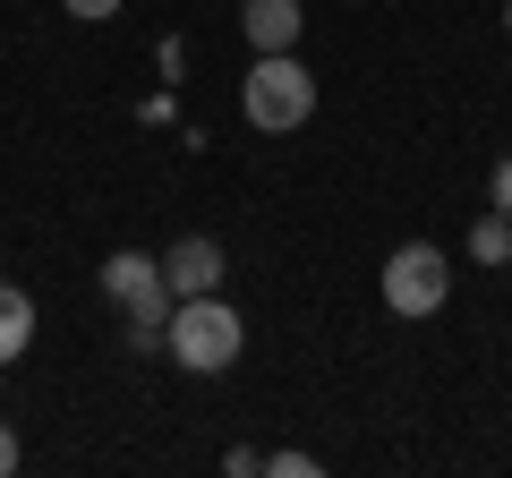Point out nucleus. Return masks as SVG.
<instances>
[{
    "instance_id": "obj_1",
    "label": "nucleus",
    "mask_w": 512,
    "mask_h": 478,
    "mask_svg": "<svg viewBox=\"0 0 512 478\" xmlns=\"http://www.w3.org/2000/svg\"><path fill=\"white\" fill-rule=\"evenodd\" d=\"M239 342H248V325H239V308H231V299H214V291L180 299L171 325H163V359H180L188 376H222L239 359Z\"/></svg>"
},
{
    "instance_id": "obj_2",
    "label": "nucleus",
    "mask_w": 512,
    "mask_h": 478,
    "mask_svg": "<svg viewBox=\"0 0 512 478\" xmlns=\"http://www.w3.org/2000/svg\"><path fill=\"white\" fill-rule=\"evenodd\" d=\"M239 111H248V129L291 137V129H308V120H316V77L299 69L291 52H256L248 86H239Z\"/></svg>"
},
{
    "instance_id": "obj_3",
    "label": "nucleus",
    "mask_w": 512,
    "mask_h": 478,
    "mask_svg": "<svg viewBox=\"0 0 512 478\" xmlns=\"http://www.w3.org/2000/svg\"><path fill=\"white\" fill-rule=\"evenodd\" d=\"M444 299H453V257H444L436 239H402L384 257V308L393 316H436Z\"/></svg>"
},
{
    "instance_id": "obj_4",
    "label": "nucleus",
    "mask_w": 512,
    "mask_h": 478,
    "mask_svg": "<svg viewBox=\"0 0 512 478\" xmlns=\"http://www.w3.org/2000/svg\"><path fill=\"white\" fill-rule=\"evenodd\" d=\"M239 26H248L256 52H299V26H308V9H299V0H239Z\"/></svg>"
},
{
    "instance_id": "obj_5",
    "label": "nucleus",
    "mask_w": 512,
    "mask_h": 478,
    "mask_svg": "<svg viewBox=\"0 0 512 478\" xmlns=\"http://www.w3.org/2000/svg\"><path fill=\"white\" fill-rule=\"evenodd\" d=\"M163 282H171V299H197V291H214V282H222V248L188 231L180 248L163 257Z\"/></svg>"
},
{
    "instance_id": "obj_6",
    "label": "nucleus",
    "mask_w": 512,
    "mask_h": 478,
    "mask_svg": "<svg viewBox=\"0 0 512 478\" xmlns=\"http://www.w3.org/2000/svg\"><path fill=\"white\" fill-rule=\"evenodd\" d=\"M26 350H35V291L0 282V368H9V359H26Z\"/></svg>"
},
{
    "instance_id": "obj_7",
    "label": "nucleus",
    "mask_w": 512,
    "mask_h": 478,
    "mask_svg": "<svg viewBox=\"0 0 512 478\" xmlns=\"http://www.w3.org/2000/svg\"><path fill=\"white\" fill-rule=\"evenodd\" d=\"M504 248H512V214H478L470 222V257L478 265H504Z\"/></svg>"
},
{
    "instance_id": "obj_8",
    "label": "nucleus",
    "mask_w": 512,
    "mask_h": 478,
    "mask_svg": "<svg viewBox=\"0 0 512 478\" xmlns=\"http://www.w3.org/2000/svg\"><path fill=\"white\" fill-rule=\"evenodd\" d=\"M265 470L274 478H316V453H265Z\"/></svg>"
},
{
    "instance_id": "obj_9",
    "label": "nucleus",
    "mask_w": 512,
    "mask_h": 478,
    "mask_svg": "<svg viewBox=\"0 0 512 478\" xmlns=\"http://www.w3.org/2000/svg\"><path fill=\"white\" fill-rule=\"evenodd\" d=\"M60 9H69V18H86V26H94V18H120L128 0H60Z\"/></svg>"
},
{
    "instance_id": "obj_10",
    "label": "nucleus",
    "mask_w": 512,
    "mask_h": 478,
    "mask_svg": "<svg viewBox=\"0 0 512 478\" xmlns=\"http://www.w3.org/2000/svg\"><path fill=\"white\" fill-rule=\"evenodd\" d=\"M222 470H231V478H248V470H265V453H256V444H231V453H222Z\"/></svg>"
},
{
    "instance_id": "obj_11",
    "label": "nucleus",
    "mask_w": 512,
    "mask_h": 478,
    "mask_svg": "<svg viewBox=\"0 0 512 478\" xmlns=\"http://www.w3.org/2000/svg\"><path fill=\"white\" fill-rule=\"evenodd\" d=\"M487 197H495V214H512V154L495 163V180H487Z\"/></svg>"
},
{
    "instance_id": "obj_12",
    "label": "nucleus",
    "mask_w": 512,
    "mask_h": 478,
    "mask_svg": "<svg viewBox=\"0 0 512 478\" xmlns=\"http://www.w3.org/2000/svg\"><path fill=\"white\" fill-rule=\"evenodd\" d=\"M18 470V436H9V419H0V478Z\"/></svg>"
},
{
    "instance_id": "obj_13",
    "label": "nucleus",
    "mask_w": 512,
    "mask_h": 478,
    "mask_svg": "<svg viewBox=\"0 0 512 478\" xmlns=\"http://www.w3.org/2000/svg\"><path fill=\"white\" fill-rule=\"evenodd\" d=\"M504 35H512V0H504Z\"/></svg>"
},
{
    "instance_id": "obj_14",
    "label": "nucleus",
    "mask_w": 512,
    "mask_h": 478,
    "mask_svg": "<svg viewBox=\"0 0 512 478\" xmlns=\"http://www.w3.org/2000/svg\"><path fill=\"white\" fill-rule=\"evenodd\" d=\"M504 265H512V248H504Z\"/></svg>"
}]
</instances>
